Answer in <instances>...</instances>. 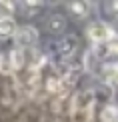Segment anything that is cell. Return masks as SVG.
<instances>
[{"mask_svg":"<svg viewBox=\"0 0 118 122\" xmlns=\"http://www.w3.org/2000/svg\"><path fill=\"white\" fill-rule=\"evenodd\" d=\"M110 12L118 16V0H110Z\"/></svg>","mask_w":118,"mask_h":122,"instance_id":"11","label":"cell"},{"mask_svg":"<svg viewBox=\"0 0 118 122\" xmlns=\"http://www.w3.org/2000/svg\"><path fill=\"white\" fill-rule=\"evenodd\" d=\"M24 4H26L28 8H34V6H40V4H42V0H22Z\"/></svg>","mask_w":118,"mask_h":122,"instance_id":"10","label":"cell"},{"mask_svg":"<svg viewBox=\"0 0 118 122\" xmlns=\"http://www.w3.org/2000/svg\"><path fill=\"white\" fill-rule=\"evenodd\" d=\"M66 26V22H64V18H60V16H52L48 20V28L52 30V32H60Z\"/></svg>","mask_w":118,"mask_h":122,"instance_id":"8","label":"cell"},{"mask_svg":"<svg viewBox=\"0 0 118 122\" xmlns=\"http://www.w3.org/2000/svg\"><path fill=\"white\" fill-rule=\"evenodd\" d=\"M100 120L102 122H118V108L114 104H108L102 108L100 112Z\"/></svg>","mask_w":118,"mask_h":122,"instance_id":"7","label":"cell"},{"mask_svg":"<svg viewBox=\"0 0 118 122\" xmlns=\"http://www.w3.org/2000/svg\"><path fill=\"white\" fill-rule=\"evenodd\" d=\"M86 34H88L92 44H104V42H108V40H112L116 36V30L112 28L110 24L102 22V20H96V22H92L88 26Z\"/></svg>","mask_w":118,"mask_h":122,"instance_id":"1","label":"cell"},{"mask_svg":"<svg viewBox=\"0 0 118 122\" xmlns=\"http://www.w3.org/2000/svg\"><path fill=\"white\" fill-rule=\"evenodd\" d=\"M16 30H18V24L12 16H0V38L14 36Z\"/></svg>","mask_w":118,"mask_h":122,"instance_id":"5","label":"cell"},{"mask_svg":"<svg viewBox=\"0 0 118 122\" xmlns=\"http://www.w3.org/2000/svg\"><path fill=\"white\" fill-rule=\"evenodd\" d=\"M10 68L12 70H20L24 66V50H20V48H14L12 52H10Z\"/></svg>","mask_w":118,"mask_h":122,"instance_id":"6","label":"cell"},{"mask_svg":"<svg viewBox=\"0 0 118 122\" xmlns=\"http://www.w3.org/2000/svg\"><path fill=\"white\" fill-rule=\"evenodd\" d=\"M38 40V32L34 26H22L14 32V42H16V48L24 50V48H32Z\"/></svg>","mask_w":118,"mask_h":122,"instance_id":"2","label":"cell"},{"mask_svg":"<svg viewBox=\"0 0 118 122\" xmlns=\"http://www.w3.org/2000/svg\"><path fill=\"white\" fill-rule=\"evenodd\" d=\"M78 40H76V36H66V38H62L58 42V52L62 54L64 58H70L72 54L76 52V48H78Z\"/></svg>","mask_w":118,"mask_h":122,"instance_id":"4","label":"cell"},{"mask_svg":"<svg viewBox=\"0 0 118 122\" xmlns=\"http://www.w3.org/2000/svg\"><path fill=\"white\" fill-rule=\"evenodd\" d=\"M68 8L76 18H86L92 12V0H70Z\"/></svg>","mask_w":118,"mask_h":122,"instance_id":"3","label":"cell"},{"mask_svg":"<svg viewBox=\"0 0 118 122\" xmlns=\"http://www.w3.org/2000/svg\"><path fill=\"white\" fill-rule=\"evenodd\" d=\"M112 84H116V86H118V66L112 70Z\"/></svg>","mask_w":118,"mask_h":122,"instance_id":"12","label":"cell"},{"mask_svg":"<svg viewBox=\"0 0 118 122\" xmlns=\"http://www.w3.org/2000/svg\"><path fill=\"white\" fill-rule=\"evenodd\" d=\"M14 10V2L10 0H0V16H10Z\"/></svg>","mask_w":118,"mask_h":122,"instance_id":"9","label":"cell"}]
</instances>
